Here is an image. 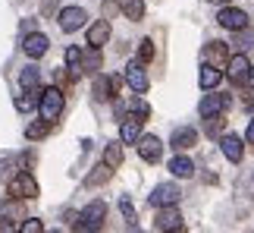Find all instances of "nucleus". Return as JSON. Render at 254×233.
Segmentation results:
<instances>
[{
	"label": "nucleus",
	"mask_w": 254,
	"mask_h": 233,
	"mask_svg": "<svg viewBox=\"0 0 254 233\" xmlns=\"http://www.w3.org/2000/svg\"><path fill=\"white\" fill-rule=\"evenodd\" d=\"M104 164H110L113 170L123 167V145H120V142H110V145L104 148Z\"/></svg>",
	"instance_id": "21"
},
{
	"label": "nucleus",
	"mask_w": 254,
	"mask_h": 233,
	"mask_svg": "<svg viewBox=\"0 0 254 233\" xmlns=\"http://www.w3.org/2000/svg\"><path fill=\"white\" fill-rule=\"evenodd\" d=\"M126 82H129V89L135 92V95H144L148 92V73H144V63L138 60V63H129L126 66Z\"/></svg>",
	"instance_id": "10"
},
{
	"label": "nucleus",
	"mask_w": 254,
	"mask_h": 233,
	"mask_svg": "<svg viewBox=\"0 0 254 233\" xmlns=\"http://www.w3.org/2000/svg\"><path fill=\"white\" fill-rule=\"evenodd\" d=\"M82 70H85V73L101 70V47H91L88 54H82Z\"/></svg>",
	"instance_id": "27"
},
{
	"label": "nucleus",
	"mask_w": 254,
	"mask_h": 233,
	"mask_svg": "<svg viewBox=\"0 0 254 233\" xmlns=\"http://www.w3.org/2000/svg\"><path fill=\"white\" fill-rule=\"evenodd\" d=\"M226 76H229V82H236V85H248L251 82V60L245 57V51L236 54V57H229Z\"/></svg>",
	"instance_id": "4"
},
{
	"label": "nucleus",
	"mask_w": 254,
	"mask_h": 233,
	"mask_svg": "<svg viewBox=\"0 0 254 233\" xmlns=\"http://www.w3.org/2000/svg\"><path fill=\"white\" fill-rule=\"evenodd\" d=\"M223 79V73H220V66H213V63H204L201 66V76H198V82H201V89L204 92H210V89H217Z\"/></svg>",
	"instance_id": "18"
},
{
	"label": "nucleus",
	"mask_w": 254,
	"mask_h": 233,
	"mask_svg": "<svg viewBox=\"0 0 254 233\" xmlns=\"http://www.w3.org/2000/svg\"><path fill=\"white\" fill-rule=\"evenodd\" d=\"M107 221V202H91V205H85V211L79 215V221H75V230H101Z\"/></svg>",
	"instance_id": "3"
},
{
	"label": "nucleus",
	"mask_w": 254,
	"mask_h": 233,
	"mask_svg": "<svg viewBox=\"0 0 254 233\" xmlns=\"http://www.w3.org/2000/svg\"><path fill=\"white\" fill-rule=\"evenodd\" d=\"M19 230H22V233H41V230H44V224H41L38 218H28V221H25V224L19 227Z\"/></svg>",
	"instance_id": "33"
},
{
	"label": "nucleus",
	"mask_w": 254,
	"mask_h": 233,
	"mask_svg": "<svg viewBox=\"0 0 254 233\" xmlns=\"http://www.w3.org/2000/svg\"><path fill=\"white\" fill-rule=\"evenodd\" d=\"M120 211H123V218L129 221V227H138V224H135L138 218H135V208H132V202H129V199H120Z\"/></svg>",
	"instance_id": "32"
},
{
	"label": "nucleus",
	"mask_w": 254,
	"mask_h": 233,
	"mask_svg": "<svg viewBox=\"0 0 254 233\" xmlns=\"http://www.w3.org/2000/svg\"><path fill=\"white\" fill-rule=\"evenodd\" d=\"M138 154H141V161H148V164H157L160 158H163V145H160V139L157 135H141L138 142Z\"/></svg>",
	"instance_id": "11"
},
{
	"label": "nucleus",
	"mask_w": 254,
	"mask_h": 233,
	"mask_svg": "<svg viewBox=\"0 0 254 233\" xmlns=\"http://www.w3.org/2000/svg\"><path fill=\"white\" fill-rule=\"evenodd\" d=\"M154 230H185L182 224V215L176 211V205H163L154 218Z\"/></svg>",
	"instance_id": "7"
},
{
	"label": "nucleus",
	"mask_w": 254,
	"mask_h": 233,
	"mask_svg": "<svg viewBox=\"0 0 254 233\" xmlns=\"http://www.w3.org/2000/svg\"><path fill=\"white\" fill-rule=\"evenodd\" d=\"M47 47H51V41L41 35V32H32V35H25V41H22V51L32 57V60H41V57L47 54Z\"/></svg>",
	"instance_id": "14"
},
{
	"label": "nucleus",
	"mask_w": 254,
	"mask_h": 233,
	"mask_svg": "<svg viewBox=\"0 0 254 233\" xmlns=\"http://www.w3.org/2000/svg\"><path fill=\"white\" fill-rule=\"evenodd\" d=\"M201 57H204V63H213V66H220V70L229 63V51H226V44H223V41H210V44H204Z\"/></svg>",
	"instance_id": "13"
},
{
	"label": "nucleus",
	"mask_w": 254,
	"mask_h": 233,
	"mask_svg": "<svg viewBox=\"0 0 254 233\" xmlns=\"http://www.w3.org/2000/svg\"><path fill=\"white\" fill-rule=\"evenodd\" d=\"M170 145H173L176 151L194 148V145H198V129H191V126H182V129H176L173 139H170Z\"/></svg>",
	"instance_id": "16"
},
{
	"label": "nucleus",
	"mask_w": 254,
	"mask_h": 233,
	"mask_svg": "<svg viewBox=\"0 0 254 233\" xmlns=\"http://www.w3.org/2000/svg\"><path fill=\"white\" fill-rule=\"evenodd\" d=\"M6 192H9V199H19V202L38 199V183H35V177L28 170H19L16 177L6 183Z\"/></svg>",
	"instance_id": "2"
},
{
	"label": "nucleus",
	"mask_w": 254,
	"mask_h": 233,
	"mask_svg": "<svg viewBox=\"0 0 254 233\" xmlns=\"http://www.w3.org/2000/svg\"><path fill=\"white\" fill-rule=\"evenodd\" d=\"M245 139H248V142L254 145V120H251V126H248V132H245Z\"/></svg>",
	"instance_id": "36"
},
{
	"label": "nucleus",
	"mask_w": 254,
	"mask_h": 233,
	"mask_svg": "<svg viewBox=\"0 0 254 233\" xmlns=\"http://www.w3.org/2000/svg\"><path fill=\"white\" fill-rule=\"evenodd\" d=\"M232 44L239 47V51H248V47H254V32L245 25V28H236V38H232Z\"/></svg>",
	"instance_id": "26"
},
{
	"label": "nucleus",
	"mask_w": 254,
	"mask_h": 233,
	"mask_svg": "<svg viewBox=\"0 0 254 233\" xmlns=\"http://www.w3.org/2000/svg\"><path fill=\"white\" fill-rule=\"evenodd\" d=\"M63 104H66V98H63L60 89H44L41 95H38V111H41V120H47V123L60 120Z\"/></svg>",
	"instance_id": "1"
},
{
	"label": "nucleus",
	"mask_w": 254,
	"mask_h": 233,
	"mask_svg": "<svg viewBox=\"0 0 254 233\" xmlns=\"http://www.w3.org/2000/svg\"><path fill=\"white\" fill-rule=\"evenodd\" d=\"M170 170H173V177H191V173H194V164L179 154V158L170 161Z\"/></svg>",
	"instance_id": "23"
},
{
	"label": "nucleus",
	"mask_w": 254,
	"mask_h": 233,
	"mask_svg": "<svg viewBox=\"0 0 254 233\" xmlns=\"http://www.w3.org/2000/svg\"><path fill=\"white\" fill-rule=\"evenodd\" d=\"M110 177H113V167H110V164H97V167L85 177V186L88 189H91V186H101V183H107Z\"/></svg>",
	"instance_id": "19"
},
{
	"label": "nucleus",
	"mask_w": 254,
	"mask_h": 233,
	"mask_svg": "<svg viewBox=\"0 0 254 233\" xmlns=\"http://www.w3.org/2000/svg\"><path fill=\"white\" fill-rule=\"evenodd\" d=\"M66 63H69V76L79 79V76L85 73L82 70V47H66Z\"/></svg>",
	"instance_id": "20"
},
{
	"label": "nucleus",
	"mask_w": 254,
	"mask_h": 233,
	"mask_svg": "<svg viewBox=\"0 0 254 233\" xmlns=\"http://www.w3.org/2000/svg\"><path fill=\"white\" fill-rule=\"evenodd\" d=\"M85 9L82 6H66V9H60V16H57V22H60V28L63 32H79V28L85 25Z\"/></svg>",
	"instance_id": "9"
},
{
	"label": "nucleus",
	"mask_w": 254,
	"mask_h": 233,
	"mask_svg": "<svg viewBox=\"0 0 254 233\" xmlns=\"http://www.w3.org/2000/svg\"><path fill=\"white\" fill-rule=\"evenodd\" d=\"M141 123H144V116L138 114H129V116H123V129H120V139L126 145H135L141 139Z\"/></svg>",
	"instance_id": "12"
},
{
	"label": "nucleus",
	"mask_w": 254,
	"mask_h": 233,
	"mask_svg": "<svg viewBox=\"0 0 254 233\" xmlns=\"http://www.w3.org/2000/svg\"><path fill=\"white\" fill-rule=\"evenodd\" d=\"M19 82H22V89L28 92H38V85H41V73L35 70V66H25L22 76H19Z\"/></svg>",
	"instance_id": "22"
},
{
	"label": "nucleus",
	"mask_w": 254,
	"mask_h": 233,
	"mask_svg": "<svg viewBox=\"0 0 254 233\" xmlns=\"http://www.w3.org/2000/svg\"><path fill=\"white\" fill-rule=\"evenodd\" d=\"M220 148H223V154H226V161H232V164H239L242 154H245V145H242L239 135H223Z\"/></svg>",
	"instance_id": "17"
},
{
	"label": "nucleus",
	"mask_w": 254,
	"mask_h": 233,
	"mask_svg": "<svg viewBox=\"0 0 254 233\" xmlns=\"http://www.w3.org/2000/svg\"><path fill=\"white\" fill-rule=\"evenodd\" d=\"M110 22H107V19H97V22L88 28V47H104L107 41H110Z\"/></svg>",
	"instance_id": "15"
},
{
	"label": "nucleus",
	"mask_w": 254,
	"mask_h": 233,
	"mask_svg": "<svg viewBox=\"0 0 254 233\" xmlns=\"http://www.w3.org/2000/svg\"><path fill=\"white\" fill-rule=\"evenodd\" d=\"M9 177V161H0V180Z\"/></svg>",
	"instance_id": "34"
},
{
	"label": "nucleus",
	"mask_w": 254,
	"mask_h": 233,
	"mask_svg": "<svg viewBox=\"0 0 254 233\" xmlns=\"http://www.w3.org/2000/svg\"><path fill=\"white\" fill-rule=\"evenodd\" d=\"M204 120H207V123H204V132H207V135H213V139H217V135H220L223 129H226V116H223V114L204 116Z\"/></svg>",
	"instance_id": "24"
},
{
	"label": "nucleus",
	"mask_w": 254,
	"mask_h": 233,
	"mask_svg": "<svg viewBox=\"0 0 254 233\" xmlns=\"http://www.w3.org/2000/svg\"><path fill=\"white\" fill-rule=\"evenodd\" d=\"M229 104H232V98H229L226 92H213V95H204V98H201V104H198V114H201V116L226 114V111H229Z\"/></svg>",
	"instance_id": "5"
},
{
	"label": "nucleus",
	"mask_w": 254,
	"mask_h": 233,
	"mask_svg": "<svg viewBox=\"0 0 254 233\" xmlns=\"http://www.w3.org/2000/svg\"><path fill=\"white\" fill-rule=\"evenodd\" d=\"M123 13H126V19H132V22H138V19L144 16V3H141V0H126Z\"/></svg>",
	"instance_id": "28"
},
{
	"label": "nucleus",
	"mask_w": 254,
	"mask_h": 233,
	"mask_svg": "<svg viewBox=\"0 0 254 233\" xmlns=\"http://www.w3.org/2000/svg\"><path fill=\"white\" fill-rule=\"evenodd\" d=\"M138 60H141V63H151V60H154V41H148V38H144V41L138 44Z\"/></svg>",
	"instance_id": "31"
},
{
	"label": "nucleus",
	"mask_w": 254,
	"mask_h": 233,
	"mask_svg": "<svg viewBox=\"0 0 254 233\" xmlns=\"http://www.w3.org/2000/svg\"><path fill=\"white\" fill-rule=\"evenodd\" d=\"M94 98H97V101H107V98H113L110 76H97V79H94Z\"/></svg>",
	"instance_id": "25"
},
{
	"label": "nucleus",
	"mask_w": 254,
	"mask_h": 233,
	"mask_svg": "<svg viewBox=\"0 0 254 233\" xmlns=\"http://www.w3.org/2000/svg\"><path fill=\"white\" fill-rule=\"evenodd\" d=\"M210 3H223V6H226V3H232V0H210Z\"/></svg>",
	"instance_id": "37"
},
{
	"label": "nucleus",
	"mask_w": 254,
	"mask_h": 233,
	"mask_svg": "<svg viewBox=\"0 0 254 233\" xmlns=\"http://www.w3.org/2000/svg\"><path fill=\"white\" fill-rule=\"evenodd\" d=\"M35 95H41V92H28V89H25V95H19V98L13 101V104H16V111H22V114H25V111H32V108H35Z\"/></svg>",
	"instance_id": "29"
},
{
	"label": "nucleus",
	"mask_w": 254,
	"mask_h": 233,
	"mask_svg": "<svg viewBox=\"0 0 254 233\" xmlns=\"http://www.w3.org/2000/svg\"><path fill=\"white\" fill-rule=\"evenodd\" d=\"M179 199H182V192H179V186H176V183H160V186L151 192V205H154V208L176 205Z\"/></svg>",
	"instance_id": "8"
},
{
	"label": "nucleus",
	"mask_w": 254,
	"mask_h": 233,
	"mask_svg": "<svg viewBox=\"0 0 254 233\" xmlns=\"http://www.w3.org/2000/svg\"><path fill=\"white\" fill-rule=\"evenodd\" d=\"M47 129H51V123H28L25 126V135H28V139H44V135H47Z\"/></svg>",
	"instance_id": "30"
},
{
	"label": "nucleus",
	"mask_w": 254,
	"mask_h": 233,
	"mask_svg": "<svg viewBox=\"0 0 254 233\" xmlns=\"http://www.w3.org/2000/svg\"><path fill=\"white\" fill-rule=\"evenodd\" d=\"M217 22L223 25V28H229V32H236V28H245L248 25V13L245 9H239V6H223L220 9V16H217Z\"/></svg>",
	"instance_id": "6"
},
{
	"label": "nucleus",
	"mask_w": 254,
	"mask_h": 233,
	"mask_svg": "<svg viewBox=\"0 0 254 233\" xmlns=\"http://www.w3.org/2000/svg\"><path fill=\"white\" fill-rule=\"evenodd\" d=\"M242 98H245L248 104H254V89H245V92H242Z\"/></svg>",
	"instance_id": "35"
}]
</instances>
